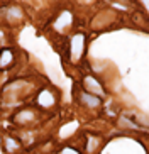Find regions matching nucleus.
<instances>
[{
	"mask_svg": "<svg viewBox=\"0 0 149 154\" xmlns=\"http://www.w3.org/2000/svg\"><path fill=\"white\" fill-rule=\"evenodd\" d=\"M83 49H85V36H83V34H76V36H73V39L70 41V51H71L73 61H76V59L81 58Z\"/></svg>",
	"mask_w": 149,
	"mask_h": 154,
	"instance_id": "1",
	"label": "nucleus"
},
{
	"mask_svg": "<svg viewBox=\"0 0 149 154\" xmlns=\"http://www.w3.org/2000/svg\"><path fill=\"white\" fill-rule=\"evenodd\" d=\"M85 86H86V90H88V93H90V95H95V97H102L104 95V88H102V86H100V83L97 82V80H95V78H92V76H86L85 78Z\"/></svg>",
	"mask_w": 149,
	"mask_h": 154,
	"instance_id": "2",
	"label": "nucleus"
},
{
	"mask_svg": "<svg viewBox=\"0 0 149 154\" xmlns=\"http://www.w3.org/2000/svg\"><path fill=\"white\" fill-rule=\"evenodd\" d=\"M12 61H14V51L12 49H2L0 51V69L4 71V69H7L12 64Z\"/></svg>",
	"mask_w": 149,
	"mask_h": 154,
	"instance_id": "3",
	"label": "nucleus"
},
{
	"mask_svg": "<svg viewBox=\"0 0 149 154\" xmlns=\"http://www.w3.org/2000/svg\"><path fill=\"white\" fill-rule=\"evenodd\" d=\"M80 100H81V103H85L86 107H98V105H100V98H98V97L90 95L88 91L81 93V95H80Z\"/></svg>",
	"mask_w": 149,
	"mask_h": 154,
	"instance_id": "4",
	"label": "nucleus"
},
{
	"mask_svg": "<svg viewBox=\"0 0 149 154\" xmlns=\"http://www.w3.org/2000/svg\"><path fill=\"white\" fill-rule=\"evenodd\" d=\"M37 103L41 105V107H51V105L54 103V97L53 93H49V91H41V95L37 97Z\"/></svg>",
	"mask_w": 149,
	"mask_h": 154,
	"instance_id": "5",
	"label": "nucleus"
},
{
	"mask_svg": "<svg viewBox=\"0 0 149 154\" xmlns=\"http://www.w3.org/2000/svg\"><path fill=\"white\" fill-rule=\"evenodd\" d=\"M32 119H34V112H32V110H22V112L17 113L15 122L17 124H27V122H31Z\"/></svg>",
	"mask_w": 149,
	"mask_h": 154,
	"instance_id": "6",
	"label": "nucleus"
},
{
	"mask_svg": "<svg viewBox=\"0 0 149 154\" xmlns=\"http://www.w3.org/2000/svg\"><path fill=\"white\" fill-rule=\"evenodd\" d=\"M4 147L7 152H15V151L20 149V144L14 137H5V142H4Z\"/></svg>",
	"mask_w": 149,
	"mask_h": 154,
	"instance_id": "7",
	"label": "nucleus"
},
{
	"mask_svg": "<svg viewBox=\"0 0 149 154\" xmlns=\"http://www.w3.org/2000/svg\"><path fill=\"white\" fill-rule=\"evenodd\" d=\"M7 19H9V22H15V20H20L22 19V10L19 9V7H10L9 12H7Z\"/></svg>",
	"mask_w": 149,
	"mask_h": 154,
	"instance_id": "8",
	"label": "nucleus"
},
{
	"mask_svg": "<svg viewBox=\"0 0 149 154\" xmlns=\"http://www.w3.org/2000/svg\"><path fill=\"white\" fill-rule=\"evenodd\" d=\"M70 22H71V15H70V12H63V14L59 15L58 22L54 24V26H56V29H61V26H68Z\"/></svg>",
	"mask_w": 149,
	"mask_h": 154,
	"instance_id": "9",
	"label": "nucleus"
},
{
	"mask_svg": "<svg viewBox=\"0 0 149 154\" xmlns=\"http://www.w3.org/2000/svg\"><path fill=\"white\" fill-rule=\"evenodd\" d=\"M61 154H78V152H76V151H71V149H70V147H66V149H64V151H63V152H61Z\"/></svg>",
	"mask_w": 149,
	"mask_h": 154,
	"instance_id": "10",
	"label": "nucleus"
}]
</instances>
